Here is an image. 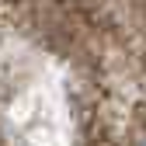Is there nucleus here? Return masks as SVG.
<instances>
[{
    "label": "nucleus",
    "mask_w": 146,
    "mask_h": 146,
    "mask_svg": "<svg viewBox=\"0 0 146 146\" xmlns=\"http://www.w3.org/2000/svg\"><path fill=\"white\" fill-rule=\"evenodd\" d=\"M139 146H146V139H143V143H139Z\"/></svg>",
    "instance_id": "1"
}]
</instances>
